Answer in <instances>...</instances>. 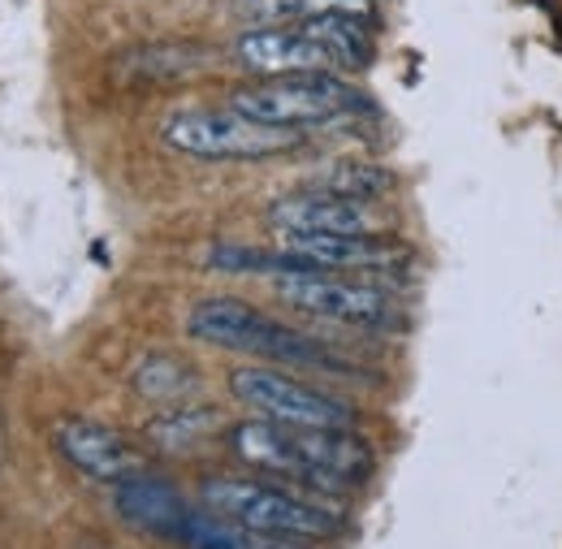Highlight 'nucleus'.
Wrapping results in <instances>:
<instances>
[{"label": "nucleus", "mask_w": 562, "mask_h": 549, "mask_svg": "<svg viewBox=\"0 0 562 549\" xmlns=\"http://www.w3.org/2000/svg\"><path fill=\"white\" fill-rule=\"evenodd\" d=\"M187 549H294L285 537H269V533H251L243 524H229L221 515H191L187 533H182Z\"/></svg>", "instance_id": "17"}, {"label": "nucleus", "mask_w": 562, "mask_h": 549, "mask_svg": "<svg viewBox=\"0 0 562 549\" xmlns=\"http://www.w3.org/2000/svg\"><path fill=\"white\" fill-rule=\"evenodd\" d=\"M307 191H325V195H342V200H381L385 191H394V173L381 169V165H368V160H338L329 169H321Z\"/></svg>", "instance_id": "15"}, {"label": "nucleus", "mask_w": 562, "mask_h": 549, "mask_svg": "<svg viewBox=\"0 0 562 549\" xmlns=\"http://www.w3.org/2000/svg\"><path fill=\"white\" fill-rule=\"evenodd\" d=\"M238 66L256 78H290V74H338L359 69L372 57V31L359 13H329L312 22L285 26H251L234 40Z\"/></svg>", "instance_id": "2"}, {"label": "nucleus", "mask_w": 562, "mask_h": 549, "mask_svg": "<svg viewBox=\"0 0 562 549\" xmlns=\"http://www.w3.org/2000/svg\"><path fill=\"white\" fill-rule=\"evenodd\" d=\"M229 394L256 415L273 419V424H299V428H351L355 424V412L347 403L294 381L281 368H265V363L234 368L229 372Z\"/></svg>", "instance_id": "7"}, {"label": "nucleus", "mask_w": 562, "mask_h": 549, "mask_svg": "<svg viewBox=\"0 0 562 549\" xmlns=\"http://www.w3.org/2000/svg\"><path fill=\"white\" fill-rule=\"evenodd\" d=\"M117 515L131 528H139V533H151V537H165V541H178L182 546V533H187V524H191L195 511L165 481L135 477V481L117 484Z\"/></svg>", "instance_id": "12"}, {"label": "nucleus", "mask_w": 562, "mask_h": 549, "mask_svg": "<svg viewBox=\"0 0 562 549\" xmlns=\"http://www.w3.org/2000/svg\"><path fill=\"white\" fill-rule=\"evenodd\" d=\"M204 506L212 515L229 519V524H243L251 533H269V537H294V541H325L338 533V515L307 502V497H294L285 489L273 484H256V481H204Z\"/></svg>", "instance_id": "5"}, {"label": "nucleus", "mask_w": 562, "mask_h": 549, "mask_svg": "<svg viewBox=\"0 0 562 549\" xmlns=\"http://www.w3.org/2000/svg\"><path fill=\"white\" fill-rule=\"evenodd\" d=\"M229 450L285 481L312 489H359L372 472V446L351 428H299L273 419H247L229 428Z\"/></svg>", "instance_id": "1"}, {"label": "nucleus", "mask_w": 562, "mask_h": 549, "mask_svg": "<svg viewBox=\"0 0 562 549\" xmlns=\"http://www.w3.org/2000/svg\"><path fill=\"white\" fill-rule=\"evenodd\" d=\"M204 61H209V53L195 48V44H147V48H135L122 61V78H131V82H178V78H191Z\"/></svg>", "instance_id": "14"}, {"label": "nucleus", "mask_w": 562, "mask_h": 549, "mask_svg": "<svg viewBox=\"0 0 562 549\" xmlns=\"http://www.w3.org/2000/svg\"><path fill=\"white\" fill-rule=\"evenodd\" d=\"M281 247L312 260L321 273H394L407 265V247L381 234H281Z\"/></svg>", "instance_id": "10"}, {"label": "nucleus", "mask_w": 562, "mask_h": 549, "mask_svg": "<svg viewBox=\"0 0 562 549\" xmlns=\"http://www.w3.org/2000/svg\"><path fill=\"white\" fill-rule=\"evenodd\" d=\"M187 334L195 343L216 346V350H238V355H256V359H273V363H303V368H342V359L325 343L269 321L265 312H256L243 299L216 294L204 299L187 312Z\"/></svg>", "instance_id": "3"}, {"label": "nucleus", "mask_w": 562, "mask_h": 549, "mask_svg": "<svg viewBox=\"0 0 562 549\" xmlns=\"http://www.w3.org/2000/svg\"><path fill=\"white\" fill-rule=\"evenodd\" d=\"M278 299H285L294 312H307L316 321L355 325V329H390L398 325V307L385 290L368 281H347L334 273H290L273 277Z\"/></svg>", "instance_id": "8"}, {"label": "nucleus", "mask_w": 562, "mask_h": 549, "mask_svg": "<svg viewBox=\"0 0 562 549\" xmlns=\"http://www.w3.org/2000/svg\"><path fill=\"white\" fill-rule=\"evenodd\" d=\"M216 428V412L212 407H187V412H169L160 415V419H151L147 424V437L160 446V450H187V446H195L204 433Z\"/></svg>", "instance_id": "18"}, {"label": "nucleus", "mask_w": 562, "mask_h": 549, "mask_svg": "<svg viewBox=\"0 0 562 549\" xmlns=\"http://www.w3.org/2000/svg\"><path fill=\"white\" fill-rule=\"evenodd\" d=\"M135 394L151 403H182L200 390V372L191 363H182L178 355H147L135 368Z\"/></svg>", "instance_id": "16"}, {"label": "nucleus", "mask_w": 562, "mask_h": 549, "mask_svg": "<svg viewBox=\"0 0 562 549\" xmlns=\"http://www.w3.org/2000/svg\"><path fill=\"white\" fill-rule=\"evenodd\" d=\"M165 147L200 160H265L303 143V131L251 122L238 109H187L160 126Z\"/></svg>", "instance_id": "6"}, {"label": "nucleus", "mask_w": 562, "mask_h": 549, "mask_svg": "<svg viewBox=\"0 0 562 549\" xmlns=\"http://www.w3.org/2000/svg\"><path fill=\"white\" fill-rule=\"evenodd\" d=\"M0 450H4V437H0Z\"/></svg>", "instance_id": "19"}, {"label": "nucleus", "mask_w": 562, "mask_h": 549, "mask_svg": "<svg viewBox=\"0 0 562 549\" xmlns=\"http://www.w3.org/2000/svg\"><path fill=\"white\" fill-rule=\"evenodd\" d=\"M269 225L281 234H376L381 221L363 200H342L325 191H294L269 208Z\"/></svg>", "instance_id": "11"}, {"label": "nucleus", "mask_w": 562, "mask_h": 549, "mask_svg": "<svg viewBox=\"0 0 562 549\" xmlns=\"http://www.w3.org/2000/svg\"><path fill=\"white\" fill-rule=\"evenodd\" d=\"M53 441H57V450L70 459L74 468L87 472L91 481L126 484L147 472V459H143L117 428H104V424L82 419V415L57 419L53 424Z\"/></svg>", "instance_id": "9"}, {"label": "nucleus", "mask_w": 562, "mask_h": 549, "mask_svg": "<svg viewBox=\"0 0 562 549\" xmlns=\"http://www.w3.org/2000/svg\"><path fill=\"white\" fill-rule=\"evenodd\" d=\"M329 13H359L372 18L368 0H234V18L251 26H285V22H312Z\"/></svg>", "instance_id": "13"}, {"label": "nucleus", "mask_w": 562, "mask_h": 549, "mask_svg": "<svg viewBox=\"0 0 562 549\" xmlns=\"http://www.w3.org/2000/svg\"><path fill=\"white\" fill-rule=\"evenodd\" d=\"M368 104L372 100L338 74L260 78L229 96V109L247 113L251 122L285 126V131H307V126H325L338 117H355V113H368Z\"/></svg>", "instance_id": "4"}]
</instances>
